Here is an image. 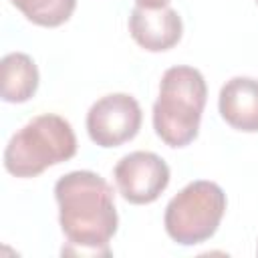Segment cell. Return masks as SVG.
<instances>
[{"label":"cell","mask_w":258,"mask_h":258,"mask_svg":"<svg viewBox=\"0 0 258 258\" xmlns=\"http://www.w3.org/2000/svg\"><path fill=\"white\" fill-rule=\"evenodd\" d=\"M77 153L71 123L54 113H42L20 127L4 149V167L14 177H36L44 169L69 161Z\"/></svg>","instance_id":"cell-3"},{"label":"cell","mask_w":258,"mask_h":258,"mask_svg":"<svg viewBox=\"0 0 258 258\" xmlns=\"http://www.w3.org/2000/svg\"><path fill=\"white\" fill-rule=\"evenodd\" d=\"M141 121L143 113L135 97L111 93L91 105L87 113V133L99 147H119L139 133Z\"/></svg>","instance_id":"cell-5"},{"label":"cell","mask_w":258,"mask_h":258,"mask_svg":"<svg viewBox=\"0 0 258 258\" xmlns=\"http://www.w3.org/2000/svg\"><path fill=\"white\" fill-rule=\"evenodd\" d=\"M131 38L149 52H163L173 48L183 34V22L177 10L165 8H141L135 6L129 14Z\"/></svg>","instance_id":"cell-7"},{"label":"cell","mask_w":258,"mask_h":258,"mask_svg":"<svg viewBox=\"0 0 258 258\" xmlns=\"http://www.w3.org/2000/svg\"><path fill=\"white\" fill-rule=\"evenodd\" d=\"M113 177L123 200L135 206L155 202L169 185V165L153 151H131L123 155Z\"/></svg>","instance_id":"cell-6"},{"label":"cell","mask_w":258,"mask_h":258,"mask_svg":"<svg viewBox=\"0 0 258 258\" xmlns=\"http://www.w3.org/2000/svg\"><path fill=\"white\" fill-rule=\"evenodd\" d=\"M32 24L54 28L64 24L75 8L77 0H10Z\"/></svg>","instance_id":"cell-10"},{"label":"cell","mask_w":258,"mask_h":258,"mask_svg":"<svg viewBox=\"0 0 258 258\" xmlns=\"http://www.w3.org/2000/svg\"><path fill=\"white\" fill-rule=\"evenodd\" d=\"M256 254H258V250H256Z\"/></svg>","instance_id":"cell-12"},{"label":"cell","mask_w":258,"mask_h":258,"mask_svg":"<svg viewBox=\"0 0 258 258\" xmlns=\"http://www.w3.org/2000/svg\"><path fill=\"white\" fill-rule=\"evenodd\" d=\"M58 224L69 240L62 254L111 256L109 240L115 236L119 216L113 187L95 171H69L54 183Z\"/></svg>","instance_id":"cell-1"},{"label":"cell","mask_w":258,"mask_h":258,"mask_svg":"<svg viewBox=\"0 0 258 258\" xmlns=\"http://www.w3.org/2000/svg\"><path fill=\"white\" fill-rule=\"evenodd\" d=\"M208 101L204 75L187 64L169 67L159 81V97L153 103L155 135L169 147H185L200 133L202 113Z\"/></svg>","instance_id":"cell-2"},{"label":"cell","mask_w":258,"mask_h":258,"mask_svg":"<svg viewBox=\"0 0 258 258\" xmlns=\"http://www.w3.org/2000/svg\"><path fill=\"white\" fill-rule=\"evenodd\" d=\"M169 2L171 0H135V4L141 8H165L169 6Z\"/></svg>","instance_id":"cell-11"},{"label":"cell","mask_w":258,"mask_h":258,"mask_svg":"<svg viewBox=\"0 0 258 258\" xmlns=\"http://www.w3.org/2000/svg\"><path fill=\"white\" fill-rule=\"evenodd\" d=\"M218 109L232 129L258 133V79L232 77L226 81L220 89Z\"/></svg>","instance_id":"cell-8"},{"label":"cell","mask_w":258,"mask_h":258,"mask_svg":"<svg viewBox=\"0 0 258 258\" xmlns=\"http://www.w3.org/2000/svg\"><path fill=\"white\" fill-rule=\"evenodd\" d=\"M38 69L26 52H8L0 62L2 99L6 103H26L38 89Z\"/></svg>","instance_id":"cell-9"},{"label":"cell","mask_w":258,"mask_h":258,"mask_svg":"<svg viewBox=\"0 0 258 258\" xmlns=\"http://www.w3.org/2000/svg\"><path fill=\"white\" fill-rule=\"evenodd\" d=\"M226 206V194L216 181L196 179L181 187L165 206V232L181 246L202 244L218 232Z\"/></svg>","instance_id":"cell-4"},{"label":"cell","mask_w":258,"mask_h":258,"mask_svg":"<svg viewBox=\"0 0 258 258\" xmlns=\"http://www.w3.org/2000/svg\"><path fill=\"white\" fill-rule=\"evenodd\" d=\"M256 4H258V0H256Z\"/></svg>","instance_id":"cell-13"}]
</instances>
